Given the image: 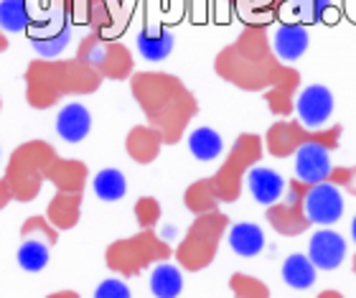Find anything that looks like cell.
I'll return each instance as SVG.
<instances>
[{
    "label": "cell",
    "mask_w": 356,
    "mask_h": 298,
    "mask_svg": "<svg viewBox=\"0 0 356 298\" xmlns=\"http://www.w3.org/2000/svg\"><path fill=\"white\" fill-rule=\"evenodd\" d=\"M29 102L38 110L51 107L61 95L95 90V77L87 64L79 61H49L38 59L29 67Z\"/></svg>",
    "instance_id": "obj_1"
},
{
    "label": "cell",
    "mask_w": 356,
    "mask_h": 298,
    "mask_svg": "<svg viewBox=\"0 0 356 298\" xmlns=\"http://www.w3.org/2000/svg\"><path fill=\"white\" fill-rule=\"evenodd\" d=\"M54 161H56V156H54L51 146L44 141H31L15 150L6 173L13 199H33L41 191V181L49 176V168L54 166Z\"/></svg>",
    "instance_id": "obj_2"
},
{
    "label": "cell",
    "mask_w": 356,
    "mask_h": 298,
    "mask_svg": "<svg viewBox=\"0 0 356 298\" xmlns=\"http://www.w3.org/2000/svg\"><path fill=\"white\" fill-rule=\"evenodd\" d=\"M305 217L311 219L313 224H336L343 217V196L341 191L334 187V184H316L311 187L308 196H305Z\"/></svg>",
    "instance_id": "obj_3"
},
{
    "label": "cell",
    "mask_w": 356,
    "mask_h": 298,
    "mask_svg": "<svg viewBox=\"0 0 356 298\" xmlns=\"http://www.w3.org/2000/svg\"><path fill=\"white\" fill-rule=\"evenodd\" d=\"M298 118L305 127H318L323 125L331 112H334V95L323 84H308L296 102Z\"/></svg>",
    "instance_id": "obj_4"
},
{
    "label": "cell",
    "mask_w": 356,
    "mask_h": 298,
    "mask_svg": "<svg viewBox=\"0 0 356 298\" xmlns=\"http://www.w3.org/2000/svg\"><path fill=\"white\" fill-rule=\"evenodd\" d=\"M331 173V156L318 143H303L296 150V176L308 187L323 184Z\"/></svg>",
    "instance_id": "obj_5"
},
{
    "label": "cell",
    "mask_w": 356,
    "mask_h": 298,
    "mask_svg": "<svg viewBox=\"0 0 356 298\" xmlns=\"http://www.w3.org/2000/svg\"><path fill=\"white\" fill-rule=\"evenodd\" d=\"M308 258L321 270L339 268L343 262V258H346V240L334 230L316 232L311 237V242H308Z\"/></svg>",
    "instance_id": "obj_6"
},
{
    "label": "cell",
    "mask_w": 356,
    "mask_h": 298,
    "mask_svg": "<svg viewBox=\"0 0 356 298\" xmlns=\"http://www.w3.org/2000/svg\"><path fill=\"white\" fill-rule=\"evenodd\" d=\"M308 44H311L308 29L298 21L296 23H282L273 36L275 54H277L282 61H298L305 52H308Z\"/></svg>",
    "instance_id": "obj_7"
},
{
    "label": "cell",
    "mask_w": 356,
    "mask_h": 298,
    "mask_svg": "<svg viewBox=\"0 0 356 298\" xmlns=\"http://www.w3.org/2000/svg\"><path fill=\"white\" fill-rule=\"evenodd\" d=\"M92 130V115L84 104L69 102L61 107V112L56 115V133L64 138L67 143H79L84 141Z\"/></svg>",
    "instance_id": "obj_8"
},
{
    "label": "cell",
    "mask_w": 356,
    "mask_h": 298,
    "mask_svg": "<svg viewBox=\"0 0 356 298\" xmlns=\"http://www.w3.org/2000/svg\"><path fill=\"white\" fill-rule=\"evenodd\" d=\"M247 189L254 196V201H260L265 207H273L280 201V196L285 194V179L273 168H252L247 173Z\"/></svg>",
    "instance_id": "obj_9"
},
{
    "label": "cell",
    "mask_w": 356,
    "mask_h": 298,
    "mask_svg": "<svg viewBox=\"0 0 356 298\" xmlns=\"http://www.w3.org/2000/svg\"><path fill=\"white\" fill-rule=\"evenodd\" d=\"M229 247L242 258H254L262 253L265 247V235L257 224L252 222H239L229 232Z\"/></svg>",
    "instance_id": "obj_10"
},
{
    "label": "cell",
    "mask_w": 356,
    "mask_h": 298,
    "mask_svg": "<svg viewBox=\"0 0 356 298\" xmlns=\"http://www.w3.org/2000/svg\"><path fill=\"white\" fill-rule=\"evenodd\" d=\"M316 265L311 262L308 255H290L282 262V281L290 285V288H298V291H305L316 283Z\"/></svg>",
    "instance_id": "obj_11"
},
{
    "label": "cell",
    "mask_w": 356,
    "mask_h": 298,
    "mask_svg": "<svg viewBox=\"0 0 356 298\" xmlns=\"http://www.w3.org/2000/svg\"><path fill=\"white\" fill-rule=\"evenodd\" d=\"M138 52L143 59L148 61H163L173 52V36L171 31H140L138 33Z\"/></svg>",
    "instance_id": "obj_12"
},
{
    "label": "cell",
    "mask_w": 356,
    "mask_h": 298,
    "mask_svg": "<svg viewBox=\"0 0 356 298\" xmlns=\"http://www.w3.org/2000/svg\"><path fill=\"white\" fill-rule=\"evenodd\" d=\"M150 291H153L156 298H178V293L184 291V276H181V270L168 265V262H161L150 273Z\"/></svg>",
    "instance_id": "obj_13"
},
{
    "label": "cell",
    "mask_w": 356,
    "mask_h": 298,
    "mask_svg": "<svg viewBox=\"0 0 356 298\" xmlns=\"http://www.w3.org/2000/svg\"><path fill=\"white\" fill-rule=\"evenodd\" d=\"M188 150H191L193 158L199 161H214V158L222 156L224 141L222 135L211 130V127H196L191 135H188Z\"/></svg>",
    "instance_id": "obj_14"
},
{
    "label": "cell",
    "mask_w": 356,
    "mask_h": 298,
    "mask_svg": "<svg viewBox=\"0 0 356 298\" xmlns=\"http://www.w3.org/2000/svg\"><path fill=\"white\" fill-rule=\"evenodd\" d=\"M33 18L29 10V0H0V31L21 33L29 31Z\"/></svg>",
    "instance_id": "obj_15"
},
{
    "label": "cell",
    "mask_w": 356,
    "mask_h": 298,
    "mask_svg": "<svg viewBox=\"0 0 356 298\" xmlns=\"http://www.w3.org/2000/svg\"><path fill=\"white\" fill-rule=\"evenodd\" d=\"M31 41H33V49H36L44 59H54V56H59L69 46V41H72V26H69L67 21H61L56 29L46 31L41 36L31 33Z\"/></svg>",
    "instance_id": "obj_16"
},
{
    "label": "cell",
    "mask_w": 356,
    "mask_h": 298,
    "mask_svg": "<svg viewBox=\"0 0 356 298\" xmlns=\"http://www.w3.org/2000/svg\"><path fill=\"white\" fill-rule=\"evenodd\" d=\"M84 173H87V168L82 164H76V161H59L56 158L54 166L49 168L46 179H51L61 191H74V194H79V189L84 184Z\"/></svg>",
    "instance_id": "obj_17"
},
{
    "label": "cell",
    "mask_w": 356,
    "mask_h": 298,
    "mask_svg": "<svg viewBox=\"0 0 356 298\" xmlns=\"http://www.w3.org/2000/svg\"><path fill=\"white\" fill-rule=\"evenodd\" d=\"M18 262L29 273H41L49 265V242L44 237H26L18 247Z\"/></svg>",
    "instance_id": "obj_18"
},
{
    "label": "cell",
    "mask_w": 356,
    "mask_h": 298,
    "mask_svg": "<svg viewBox=\"0 0 356 298\" xmlns=\"http://www.w3.org/2000/svg\"><path fill=\"white\" fill-rule=\"evenodd\" d=\"M79 194L74 191H59L54 196L51 207H49V219H51L59 230H69L76 222V212H79Z\"/></svg>",
    "instance_id": "obj_19"
},
{
    "label": "cell",
    "mask_w": 356,
    "mask_h": 298,
    "mask_svg": "<svg viewBox=\"0 0 356 298\" xmlns=\"http://www.w3.org/2000/svg\"><path fill=\"white\" fill-rule=\"evenodd\" d=\"M95 194L102 201H118L125 196L127 191V181L125 176L118 171V168H104L95 176Z\"/></svg>",
    "instance_id": "obj_20"
},
{
    "label": "cell",
    "mask_w": 356,
    "mask_h": 298,
    "mask_svg": "<svg viewBox=\"0 0 356 298\" xmlns=\"http://www.w3.org/2000/svg\"><path fill=\"white\" fill-rule=\"evenodd\" d=\"M296 8H298V18L308 26V23H321L323 21V15L326 10L331 8V0H296Z\"/></svg>",
    "instance_id": "obj_21"
},
{
    "label": "cell",
    "mask_w": 356,
    "mask_h": 298,
    "mask_svg": "<svg viewBox=\"0 0 356 298\" xmlns=\"http://www.w3.org/2000/svg\"><path fill=\"white\" fill-rule=\"evenodd\" d=\"M33 235L44 237L49 245H54V240H56V232H54V227H49V222H46V219H41V217H31L29 222L23 224V237H33Z\"/></svg>",
    "instance_id": "obj_22"
},
{
    "label": "cell",
    "mask_w": 356,
    "mask_h": 298,
    "mask_svg": "<svg viewBox=\"0 0 356 298\" xmlns=\"http://www.w3.org/2000/svg\"><path fill=\"white\" fill-rule=\"evenodd\" d=\"M95 298H133L130 296V288H127L120 278H107L97 285Z\"/></svg>",
    "instance_id": "obj_23"
},
{
    "label": "cell",
    "mask_w": 356,
    "mask_h": 298,
    "mask_svg": "<svg viewBox=\"0 0 356 298\" xmlns=\"http://www.w3.org/2000/svg\"><path fill=\"white\" fill-rule=\"evenodd\" d=\"M13 199V191H10V187H8V181L3 179L0 181V209L8 207V201Z\"/></svg>",
    "instance_id": "obj_24"
},
{
    "label": "cell",
    "mask_w": 356,
    "mask_h": 298,
    "mask_svg": "<svg viewBox=\"0 0 356 298\" xmlns=\"http://www.w3.org/2000/svg\"><path fill=\"white\" fill-rule=\"evenodd\" d=\"M6 49H8V41H6V36L0 33V52H6Z\"/></svg>",
    "instance_id": "obj_25"
},
{
    "label": "cell",
    "mask_w": 356,
    "mask_h": 298,
    "mask_svg": "<svg viewBox=\"0 0 356 298\" xmlns=\"http://www.w3.org/2000/svg\"><path fill=\"white\" fill-rule=\"evenodd\" d=\"M351 237H354V242H356V217H354V222H351Z\"/></svg>",
    "instance_id": "obj_26"
},
{
    "label": "cell",
    "mask_w": 356,
    "mask_h": 298,
    "mask_svg": "<svg viewBox=\"0 0 356 298\" xmlns=\"http://www.w3.org/2000/svg\"><path fill=\"white\" fill-rule=\"evenodd\" d=\"M0 107H3V102H0Z\"/></svg>",
    "instance_id": "obj_27"
}]
</instances>
